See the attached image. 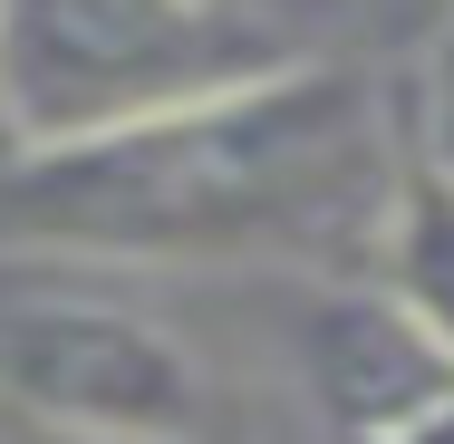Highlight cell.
I'll return each mask as SVG.
<instances>
[{
  "instance_id": "cell-1",
  "label": "cell",
  "mask_w": 454,
  "mask_h": 444,
  "mask_svg": "<svg viewBox=\"0 0 454 444\" xmlns=\"http://www.w3.org/2000/svg\"><path fill=\"white\" fill-rule=\"evenodd\" d=\"M406 116L348 58H290L271 78L145 116L68 155L0 165V252L126 270L329 261L387 242L406 193Z\"/></svg>"
},
{
  "instance_id": "cell-5",
  "label": "cell",
  "mask_w": 454,
  "mask_h": 444,
  "mask_svg": "<svg viewBox=\"0 0 454 444\" xmlns=\"http://www.w3.org/2000/svg\"><path fill=\"white\" fill-rule=\"evenodd\" d=\"M377 280L454 348V193L435 175H416V165H406V193H396V213H387Z\"/></svg>"
},
{
  "instance_id": "cell-6",
  "label": "cell",
  "mask_w": 454,
  "mask_h": 444,
  "mask_svg": "<svg viewBox=\"0 0 454 444\" xmlns=\"http://www.w3.org/2000/svg\"><path fill=\"white\" fill-rule=\"evenodd\" d=\"M406 155L416 175L454 193V29L416 39V78H406Z\"/></svg>"
},
{
  "instance_id": "cell-3",
  "label": "cell",
  "mask_w": 454,
  "mask_h": 444,
  "mask_svg": "<svg viewBox=\"0 0 454 444\" xmlns=\"http://www.w3.org/2000/svg\"><path fill=\"white\" fill-rule=\"evenodd\" d=\"M0 416L39 435H184L203 444L213 386L175 329L116 290H0Z\"/></svg>"
},
{
  "instance_id": "cell-4",
  "label": "cell",
  "mask_w": 454,
  "mask_h": 444,
  "mask_svg": "<svg viewBox=\"0 0 454 444\" xmlns=\"http://www.w3.org/2000/svg\"><path fill=\"white\" fill-rule=\"evenodd\" d=\"M290 377L319 444H454V348L377 270L300 290Z\"/></svg>"
},
{
  "instance_id": "cell-9",
  "label": "cell",
  "mask_w": 454,
  "mask_h": 444,
  "mask_svg": "<svg viewBox=\"0 0 454 444\" xmlns=\"http://www.w3.org/2000/svg\"><path fill=\"white\" fill-rule=\"evenodd\" d=\"M0 165H10V126H0Z\"/></svg>"
},
{
  "instance_id": "cell-10",
  "label": "cell",
  "mask_w": 454,
  "mask_h": 444,
  "mask_svg": "<svg viewBox=\"0 0 454 444\" xmlns=\"http://www.w3.org/2000/svg\"><path fill=\"white\" fill-rule=\"evenodd\" d=\"M262 10H271V0H262Z\"/></svg>"
},
{
  "instance_id": "cell-2",
  "label": "cell",
  "mask_w": 454,
  "mask_h": 444,
  "mask_svg": "<svg viewBox=\"0 0 454 444\" xmlns=\"http://www.w3.org/2000/svg\"><path fill=\"white\" fill-rule=\"evenodd\" d=\"M290 58L262 0H0V126L10 155H68Z\"/></svg>"
},
{
  "instance_id": "cell-8",
  "label": "cell",
  "mask_w": 454,
  "mask_h": 444,
  "mask_svg": "<svg viewBox=\"0 0 454 444\" xmlns=\"http://www.w3.org/2000/svg\"><path fill=\"white\" fill-rule=\"evenodd\" d=\"M10 444H184V435H39V425H10Z\"/></svg>"
},
{
  "instance_id": "cell-7",
  "label": "cell",
  "mask_w": 454,
  "mask_h": 444,
  "mask_svg": "<svg viewBox=\"0 0 454 444\" xmlns=\"http://www.w3.org/2000/svg\"><path fill=\"white\" fill-rule=\"evenodd\" d=\"M396 29H416V39H435V29H454V0H377Z\"/></svg>"
}]
</instances>
